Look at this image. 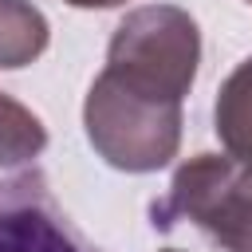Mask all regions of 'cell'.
<instances>
[{"mask_svg":"<svg viewBox=\"0 0 252 252\" xmlns=\"http://www.w3.org/2000/svg\"><path fill=\"white\" fill-rule=\"evenodd\" d=\"M248 4H252V0H248Z\"/></svg>","mask_w":252,"mask_h":252,"instance_id":"10","label":"cell"},{"mask_svg":"<svg viewBox=\"0 0 252 252\" xmlns=\"http://www.w3.org/2000/svg\"><path fill=\"white\" fill-rule=\"evenodd\" d=\"M0 252H102L63 213L47 177L24 169L0 177Z\"/></svg>","mask_w":252,"mask_h":252,"instance_id":"4","label":"cell"},{"mask_svg":"<svg viewBox=\"0 0 252 252\" xmlns=\"http://www.w3.org/2000/svg\"><path fill=\"white\" fill-rule=\"evenodd\" d=\"M47 150V126L12 94L0 91V169L24 165Z\"/></svg>","mask_w":252,"mask_h":252,"instance_id":"7","label":"cell"},{"mask_svg":"<svg viewBox=\"0 0 252 252\" xmlns=\"http://www.w3.org/2000/svg\"><path fill=\"white\" fill-rule=\"evenodd\" d=\"M51 39L47 16L32 0H0V71L28 67Z\"/></svg>","mask_w":252,"mask_h":252,"instance_id":"6","label":"cell"},{"mask_svg":"<svg viewBox=\"0 0 252 252\" xmlns=\"http://www.w3.org/2000/svg\"><path fill=\"white\" fill-rule=\"evenodd\" d=\"M177 220L197 224L224 252H252V165L228 154L181 161L165 197L154 201V228Z\"/></svg>","mask_w":252,"mask_h":252,"instance_id":"3","label":"cell"},{"mask_svg":"<svg viewBox=\"0 0 252 252\" xmlns=\"http://www.w3.org/2000/svg\"><path fill=\"white\" fill-rule=\"evenodd\" d=\"M201 63L197 20L177 4H142L122 16L106 47V75L122 87L177 102L189 94Z\"/></svg>","mask_w":252,"mask_h":252,"instance_id":"1","label":"cell"},{"mask_svg":"<svg viewBox=\"0 0 252 252\" xmlns=\"http://www.w3.org/2000/svg\"><path fill=\"white\" fill-rule=\"evenodd\" d=\"M213 126L228 158L252 165V55L240 59L217 91Z\"/></svg>","mask_w":252,"mask_h":252,"instance_id":"5","label":"cell"},{"mask_svg":"<svg viewBox=\"0 0 252 252\" xmlns=\"http://www.w3.org/2000/svg\"><path fill=\"white\" fill-rule=\"evenodd\" d=\"M71 8H118V4H126V0H67Z\"/></svg>","mask_w":252,"mask_h":252,"instance_id":"8","label":"cell"},{"mask_svg":"<svg viewBox=\"0 0 252 252\" xmlns=\"http://www.w3.org/2000/svg\"><path fill=\"white\" fill-rule=\"evenodd\" d=\"M161 252H177V248H161Z\"/></svg>","mask_w":252,"mask_h":252,"instance_id":"9","label":"cell"},{"mask_svg":"<svg viewBox=\"0 0 252 252\" xmlns=\"http://www.w3.org/2000/svg\"><path fill=\"white\" fill-rule=\"evenodd\" d=\"M83 126L94 154L122 173H154L177 158L181 106L138 94L98 71L83 102Z\"/></svg>","mask_w":252,"mask_h":252,"instance_id":"2","label":"cell"}]
</instances>
